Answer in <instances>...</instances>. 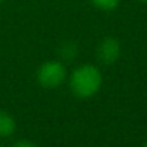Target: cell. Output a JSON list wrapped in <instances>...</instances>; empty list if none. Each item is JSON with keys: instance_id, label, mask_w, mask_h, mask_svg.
Instances as JSON below:
<instances>
[{"instance_id": "cell-3", "label": "cell", "mask_w": 147, "mask_h": 147, "mask_svg": "<svg viewBox=\"0 0 147 147\" xmlns=\"http://www.w3.org/2000/svg\"><path fill=\"white\" fill-rule=\"evenodd\" d=\"M121 54V45L116 37H104L97 46V59L106 66H110L119 60Z\"/></svg>"}, {"instance_id": "cell-2", "label": "cell", "mask_w": 147, "mask_h": 147, "mask_svg": "<svg viewBox=\"0 0 147 147\" xmlns=\"http://www.w3.org/2000/svg\"><path fill=\"white\" fill-rule=\"evenodd\" d=\"M37 83L45 89H57L67 79V69L61 60H47L42 63L36 73Z\"/></svg>"}, {"instance_id": "cell-8", "label": "cell", "mask_w": 147, "mask_h": 147, "mask_svg": "<svg viewBox=\"0 0 147 147\" xmlns=\"http://www.w3.org/2000/svg\"><path fill=\"white\" fill-rule=\"evenodd\" d=\"M139 1H143V3H147V0H139Z\"/></svg>"}, {"instance_id": "cell-1", "label": "cell", "mask_w": 147, "mask_h": 147, "mask_svg": "<svg viewBox=\"0 0 147 147\" xmlns=\"http://www.w3.org/2000/svg\"><path fill=\"white\" fill-rule=\"evenodd\" d=\"M103 84V74L94 64H82L69 76V86L77 98H90L97 94Z\"/></svg>"}, {"instance_id": "cell-4", "label": "cell", "mask_w": 147, "mask_h": 147, "mask_svg": "<svg viewBox=\"0 0 147 147\" xmlns=\"http://www.w3.org/2000/svg\"><path fill=\"white\" fill-rule=\"evenodd\" d=\"M16 129H17V123L14 117L9 111L0 109V139H7L13 136Z\"/></svg>"}, {"instance_id": "cell-5", "label": "cell", "mask_w": 147, "mask_h": 147, "mask_svg": "<svg viewBox=\"0 0 147 147\" xmlns=\"http://www.w3.org/2000/svg\"><path fill=\"white\" fill-rule=\"evenodd\" d=\"M59 54L61 57V61H71V60H74L77 57L79 47L73 42H64L60 46V49H59Z\"/></svg>"}, {"instance_id": "cell-7", "label": "cell", "mask_w": 147, "mask_h": 147, "mask_svg": "<svg viewBox=\"0 0 147 147\" xmlns=\"http://www.w3.org/2000/svg\"><path fill=\"white\" fill-rule=\"evenodd\" d=\"M11 147H37L33 142L30 140H17L16 143H13Z\"/></svg>"}, {"instance_id": "cell-11", "label": "cell", "mask_w": 147, "mask_h": 147, "mask_svg": "<svg viewBox=\"0 0 147 147\" xmlns=\"http://www.w3.org/2000/svg\"><path fill=\"white\" fill-rule=\"evenodd\" d=\"M0 147H1V144H0Z\"/></svg>"}, {"instance_id": "cell-6", "label": "cell", "mask_w": 147, "mask_h": 147, "mask_svg": "<svg viewBox=\"0 0 147 147\" xmlns=\"http://www.w3.org/2000/svg\"><path fill=\"white\" fill-rule=\"evenodd\" d=\"M90 3L103 11H113L119 7L120 0H90Z\"/></svg>"}, {"instance_id": "cell-9", "label": "cell", "mask_w": 147, "mask_h": 147, "mask_svg": "<svg viewBox=\"0 0 147 147\" xmlns=\"http://www.w3.org/2000/svg\"><path fill=\"white\" fill-rule=\"evenodd\" d=\"M142 147H147V143H144V144H143V146H142Z\"/></svg>"}, {"instance_id": "cell-10", "label": "cell", "mask_w": 147, "mask_h": 147, "mask_svg": "<svg viewBox=\"0 0 147 147\" xmlns=\"http://www.w3.org/2000/svg\"><path fill=\"white\" fill-rule=\"evenodd\" d=\"M3 1H4V0H0V3H3Z\"/></svg>"}]
</instances>
